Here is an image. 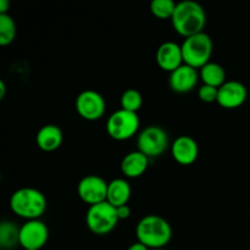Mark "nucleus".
<instances>
[{"label": "nucleus", "mask_w": 250, "mask_h": 250, "mask_svg": "<svg viewBox=\"0 0 250 250\" xmlns=\"http://www.w3.org/2000/svg\"><path fill=\"white\" fill-rule=\"evenodd\" d=\"M176 5L177 4L173 0H153L150 2V12L156 19L171 20L176 10Z\"/></svg>", "instance_id": "obj_22"}, {"label": "nucleus", "mask_w": 250, "mask_h": 250, "mask_svg": "<svg viewBox=\"0 0 250 250\" xmlns=\"http://www.w3.org/2000/svg\"><path fill=\"white\" fill-rule=\"evenodd\" d=\"M62 131L56 125H45L37 132V146L45 153H53V151L58 150L62 144Z\"/></svg>", "instance_id": "obj_15"}, {"label": "nucleus", "mask_w": 250, "mask_h": 250, "mask_svg": "<svg viewBox=\"0 0 250 250\" xmlns=\"http://www.w3.org/2000/svg\"><path fill=\"white\" fill-rule=\"evenodd\" d=\"M10 209L16 216L31 221L41 220L46 211V198L37 188L23 187L15 190L10 197Z\"/></svg>", "instance_id": "obj_3"}, {"label": "nucleus", "mask_w": 250, "mask_h": 250, "mask_svg": "<svg viewBox=\"0 0 250 250\" xmlns=\"http://www.w3.org/2000/svg\"><path fill=\"white\" fill-rule=\"evenodd\" d=\"M171 22L173 29L186 39L204 32L207 24V12L198 2L193 0H185L177 2Z\"/></svg>", "instance_id": "obj_1"}, {"label": "nucleus", "mask_w": 250, "mask_h": 250, "mask_svg": "<svg viewBox=\"0 0 250 250\" xmlns=\"http://www.w3.org/2000/svg\"><path fill=\"white\" fill-rule=\"evenodd\" d=\"M107 186L109 183L100 176H85L78 182L77 194L83 203L92 207L106 202Z\"/></svg>", "instance_id": "obj_9"}, {"label": "nucleus", "mask_w": 250, "mask_h": 250, "mask_svg": "<svg viewBox=\"0 0 250 250\" xmlns=\"http://www.w3.org/2000/svg\"><path fill=\"white\" fill-rule=\"evenodd\" d=\"M155 250H164V249H155Z\"/></svg>", "instance_id": "obj_28"}, {"label": "nucleus", "mask_w": 250, "mask_h": 250, "mask_svg": "<svg viewBox=\"0 0 250 250\" xmlns=\"http://www.w3.org/2000/svg\"><path fill=\"white\" fill-rule=\"evenodd\" d=\"M16 38V23L9 14L0 15V45H10Z\"/></svg>", "instance_id": "obj_20"}, {"label": "nucleus", "mask_w": 250, "mask_h": 250, "mask_svg": "<svg viewBox=\"0 0 250 250\" xmlns=\"http://www.w3.org/2000/svg\"><path fill=\"white\" fill-rule=\"evenodd\" d=\"M20 244V227L15 222L4 220L0 224V247L12 249Z\"/></svg>", "instance_id": "obj_19"}, {"label": "nucleus", "mask_w": 250, "mask_h": 250, "mask_svg": "<svg viewBox=\"0 0 250 250\" xmlns=\"http://www.w3.org/2000/svg\"><path fill=\"white\" fill-rule=\"evenodd\" d=\"M137 146L149 159L159 158L170 146L168 133L160 126H148L137 137Z\"/></svg>", "instance_id": "obj_7"}, {"label": "nucleus", "mask_w": 250, "mask_h": 250, "mask_svg": "<svg viewBox=\"0 0 250 250\" xmlns=\"http://www.w3.org/2000/svg\"><path fill=\"white\" fill-rule=\"evenodd\" d=\"M139 116L136 112L126 111L124 109L116 110L109 116L106 121V132L114 141L125 142L137 134L139 129Z\"/></svg>", "instance_id": "obj_6"}, {"label": "nucleus", "mask_w": 250, "mask_h": 250, "mask_svg": "<svg viewBox=\"0 0 250 250\" xmlns=\"http://www.w3.org/2000/svg\"><path fill=\"white\" fill-rule=\"evenodd\" d=\"M6 94V84L2 80H0V100H2Z\"/></svg>", "instance_id": "obj_27"}, {"label": "nucleus", "mask_w": 250, "mask_h": 250, "mask_svg": "<svg viewBox=\"0 0 250 250\" xmlns=\"http://www.w3.org/2000/svg\"><path fill=\"white\" fill-rule=\"evenodd\" d=\"M132 189L128 181L125 178H115L110 181L107 186V198L106 202L112 207L119 208L122 205L128 204L131 199Z\"/></svg>", "instance_id": "obj_17"}, {"label": "nucleus", "mask_w": 250, "mask_h": 250, "mask_svg": "<svg viewBox=\"0 0 250 250\" xmlns=\"http://www.w3.org/2000/svg\"><path fill=\"white\" fill-rule=\"evenodd\" d=\"M171 155L173 160L182 166H189L197 161L199 146L194 138L189 136H180L171 144Z\"/></svg>", "instance_id": "obj_12"}, {"label": "nucleus", "mask_w": 250, "mask_h": 250, "mask_svg": "<svg viewBox=\"0 0 250 250\" xmlns=\"http://www.w3.org/2000/svg\"><path fill=\"white\" fill-rule=\"evenodd\" d=\"M199 77L203 84L211 85L215 88H220L227 82L225 68L220 63L211 62V61L200 68Z\"/></svg>", "instance_id": "obj_18"}, {"label": "nucleus", "mask_w": 250, "mask_h": 250, "mask_svg": "<svg viewBox=\"0 0 250 250\" xmlns=\"http://www.w3.org/2000/svg\"><path fill=\"white\" fill-rule=\"evenodd\" d=\"M127 250H150L148 247H146L144 244L139 243V242H136V243L131 244V246L127 248Z\"/></svg>", "instance_id": "obj_26"}, {"label": "nucleus", "mask_w": 250, "mask_h": 250, "mask_svg": "<svg viewBox=\"0 0 250 250\" xmlns=\"http://www.w3.org/2000/svg\"><path fill=\"white\" fill-rule=\"evenodd\" d=\"M116 212L119 220H127L131 216V208L128 207V204L122 205V207L116 208Z\"/></svg>", "instance_id": "obj_24"}, {"label": "nucleus", "mask_w": 250, "mask_h": 250, "mask_svg": "<svg viewBox=\"0 0 250 250\" xmlns=\"http://www.w3.org/2000/svg\"><path fill=\"white\" fill-rule=\"evenodd\" d=\"M149 166V158L139 150L126 154L121 161V172L127 178H138L146 173Z\"/></svg>", "instance_id": "obj_16"}, {"label": "nucleus", "mask_w": 250, "mask_h": 250, "mask_svg": "<svg viewBox=\"0 0 250 250\" xmlns=\"http://www.w3.org/2000/svg\"><path fill=\"white\" fill-rule=\"evenodd\" d=\"M217 94H219V88L211 87V85L203 84L198 90V98L207 104L217 102Z\"/></svg>", "instance_id": "obj_23"}, {"label": "nucleus", "mask_w": 250, "mask_h": 250, "mask_svg": "<svg viewBox=\"0 0 250 250\" xmlns=\"http://www.w3.org/2000/svg\"><path fill=\"white\" fill-rule=\"evenodd\" d=\"M116 208L107 202L92 205L85 214V225L92 233L97 236H105L115 229L119 224Z\"/></svg>", "instance_id": "obj_5"}, {"label": "nucleus", "mask_w": 250, "mask_h": 250, "mask_svg": "<svg viewBox=\"0 0 250 250\" xmlns=\"http://www.w3.org/2000/svg\"><path fill=\"white\" fill-rule=\"evenodd\" d=\"M199 72L195 68L183 63L181 67L170 73L168 85L171 90L178 94H186L192 92L199 81Z\"/></svg>", "instance_id": "obj_13"}, {"label": "nucleus", "mask_w": 250, "mask_h": 250, "mask_svg": "<svg viewBox=\"0 0 250 250\" xmlns=\"http://www.w3.org/2000/svg\"><path fill=\"white\" fill-rule=\"evenodd\" d=\"M183 54V62L190 67L202 68L210 62L212 55V39L205 32L198 33L195 36L188 37L181 45Z\"/></svg>", "instance_id": "obj_4"}, {"label": "nucleus", "mask_w": 250, "mask_h": 250, "mask_svg": "<svg viewBox=\"0 0 250 250\" xmlns=\"http://www.w3.org/2000/svg\"><path fill=\"white\" fill-rule=\"evenodd\" d=\"M10 9L9 0H0V15L7 14V10Z\"/></svg>", "instance_id": "obj_25"}, {"label": "nucleus", "mask_w": 250, "mask_h": 250, "mask_svg": "<svg viewBox=\"0 0 250 250\" xmlns=\"http://www.w3.org/2000/svg\"><path fill=\"white\" fill-rule=\"evenodd\" d=\"M156 63L166 72H173L183 65V54L180 44L175 42H165L156 50Z\"/></svg>", "instance_id": "obj_14"}, {"label": "nucleus", "mask_w": 250, "mask_h": 250, "mask_svg": "<svg viewBox=\"0 0 250 250\" xmlns=\"http://www.w3.org/2000/svg\"><path fill=\"white\" fill-rule=\"evenodd\" d=\"M75 107L77 114L85 121H98L104 116L106 103L97 90L87 89L77 95Z\"/></svg>", "instance_id": "obj_8"}, {"label": "nucleus", "mask_w": 250, "mask_h": 250, "mask_svg": "<svg viewBox=\"0 0 250 250\" xmlns=\"http://www.w3.org/2000/svg\"><path fill=\"white\" fill-rule=\"evenodd\" d=\"M137 242L149 249H164L172 238V229L168 221L159 215H146L136 227Z\"/></svg>", "instance_id": "obj_2"}, {"label": "nucleus", "mask_w": 250, "mask_h": 250, "mask_svg": "<svg viewBox=\"0 0 250 250\" xmlns=\"http://www.w3.org/2000/svg\"><path fill=\"white\" fill-rule=\"evenodd\" d=\"M248 98L247 87L239 81H227L219 88L217 104L227 110L238 109L246 103Z\"/></svg>", "instance_id": "obj_11"}, {"label": "nucleus", "mask_w": 250, "mask_h": 250, "mask_svg": "<svg viewBox=\"0 0 250 250\" xmlns=\"http://www.w3.org/2000/svg\"><path fill=\"white\" fill-rule=\"evenodd\" d=\"M49 239V229L42 220L26 221L20 227V246L24 250H41Z\"/></svg>", "instance_id": "obj_10"}, {"label": "nucleus", "mask_w": 250, "mask_h": 250, "mask_svg": "<svg viewBox=\"0 0 250 250\" xmlns=\"http://www.w3.org/2000/svg\"><path fill=\"white\" fill-rule=\"evenodd\" d=\"M120 104H121V109L137 114L143 105V97L138 90L131 88L122 93Z\"/></svg>", "instance_id": "obj_21"}]
</instances>
